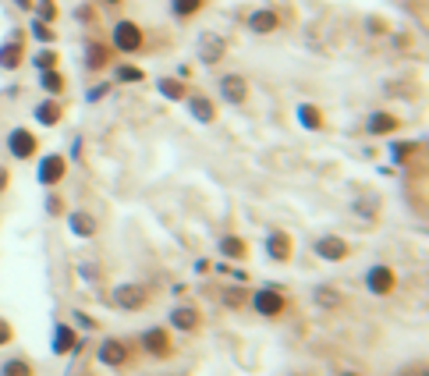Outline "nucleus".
<instances>
[{"instance_id":"nucleus-27","label":"nucleus","mask_w":429,"mask_h":376,"mask_svg":"<svg viewBox=\"0 0 429 376\" xmlns=\"http://www.w3.org/2000/svg\"><path fill=\"white\" fill-rule=\"evenodd\" d=\"M107 65V50L100 43H89V68H103Z\"/></svg>"},{"instance_id":"nucleus-39","label":"nucleus","mask_w":429,"mask_h":376,"mask_svg":"<svg viewBox=\"0 0 429 376\" xmlns=\"http://www.w3.org/2000/svg\"><path fill=\"white\" fill-rule=\"evenodd\" d=\"M341 376H358V373H341Z\"/></svg>"},{"instance_id":"nucleus-3","label":"nucleus","mask_w":429,"mask_h":376,"mask_svg":"<svg viewBox=\"0 0 429 376\" xmlns=\"http://www.w3.org/2000/svg\"><path fill=\"white\" fill-rule=\"evenodd\" d=\"M394 284H397V277H394V270L387 263H376V266H369V273H365V288H369L373 295H390Z\"/></svg>"},{"instance_id":"nucleus-30","label":"nucleus","mask_w":429,"mask_h":376,"mask_svg":"<svg viewBox=\"0 0 429 376\" xmlns=\"http://www.w3.org/2000/svg\"><path fill=\"white\" fill-rule=\"evenodd\" d=\"M36 65H40V68H43V71H50V68H53V65H57V53H53V50H43V53H40V57H36Z\"/></svg>"},{"instance_id":"nucleus-19","label":"nucleus","mask_w":429,"mask_h":376,"mask_svg":"<svg viewBox=\"0 0 429 376\" xmlns=\"http://www.w3.org/2000/svg\"><path fill=\"white\" fill-rule=\"evenodd\" d=\"M36 121H40V124H57V121H60V107H57L53 100H50V103H40V107H36Z\"/></svg>"},{"instance_id":"nucleus-26","label":"nucleus","mask_w":429,"mask_h":376,"mask_svg":"<svg viewBox=\"0 0 429 376\" xmlns=\"http://www.w3.org/2000/svg\"><path fill=\"white\" fill-rule=\"evenodd\" d=\"M160 92H164L167 100H181V96H185V85H181V82H170V78H160Z\"/></svg>"},{"instance_id":"nucleus-16","label":"nucleus","mask_w":429,"mask_h":376,"mask_svg":"<svg viewBox=\"0 0 429 376\" xmlns=\"http://www.w3.org/2000/svg\"><path fill=\"white\" fill-rule=\"evenodd\" d=\"M71 234L78 238H93L96 234V221L89 213H71Z\"/></svg>"},{"instance_id":"nucleus-14","label":"nucleus","mask_w":429,"mask_h":376,"mask_svg":"<svg viewBox=\"0 0 429 376\" xmlns=\"http://www.w3.org/2000/svg\"><path fill=\"white\" fill-rule=\"evenodd\" d=\"M249 25H252V33H273V28L281 25V18H277V11H270V8H263V11H252V18H249Z\"/></svg>"},{"instance_id":"nucleus-5","label":"nucleus","mask_w":429,"mask_h":376,"mask_svg":"<svg viewBox=\"0 0 429 376\" xmlns=\"http://www.w3.org/2000/svg\"><path fill=\"white\" fill-rule=\"evenodd\" d=\"M224 53H227L224 36H217V33H202L199 36V60H202V65H217Z\"/></svg>"},{"instance_id":"nucleus-7","label":"nucleus","mask_w":429,"mask_h":376,"mask_svg":"<svg viewBox=\"0 0 429 376\" xmlns=\"http://www.w3.org/2000/svg\"><path fill=\"white\" fill-rule=\"evenodd\" d=\"M142 348H146L149 355H157V359H167V355H170V334L160 330V327L146 330V334H142Z\"/></svg>"},{"instance_id":"nucleus-8","label":"nucleus","mask_w":429,"mask_h":376,"mask_svg":"<svg viewBox=\"0 0 429 376\" xmlns=\"http://www.w3.org/2000/svg\"><path fill=\"white\" fill-rule=\"evenodd\" d=\"M8 149H11V156H18V160H28V156L36 153V135L28 128H15L11 139H8Z\"/></svg>"},{"instance_id":"nucleus-23","label":"nucleus","mask_w":429,"mask_h":376,"mask_svg":"<svg viewBox=\"0 0 429 376\" xmlns=\"http://www.w3.org/2000/svg\"><path fill=\"white\" fill-rule=\"evenodd\" d=\"M316 302L323 309H337V305H341V295H337L333 288H316Z\"/></svg>"},{"instance_id":"nucleus-33","label":"nucleus","mask_w":429,"mask_h":376,"mask_svg":"<svg viewBox=\"0 0 429 376\" xmlns=\"http://www.w3.org/2000/svg\"><path fill=\"white\" fill-rule=\"evenodd\" d=\"M33 33H36V40H43V43H50V40H53V36H50V28H46L43 22H36V25H33Z\"/></svg>"},{"instance_id":"nucleus-18","label":"nucleus","mask_w":429,"mask_h":376,"mask_svg":"<svg viewBox=\"0 0 429 376\" xmlns=\"http://www.w3.org/2000/svg\"><path fill=\"white\" fill-rule=\"evenodd\" d=\"M21 65V43H8V46H0V68H18Z\"/></svg>"},{"instance_id":"nucleus-31","label":"nucleus","mask_w":429,"mask_h":376,"mask_svg":"<svg viewBox=\"0 0 429 376\" xmlns=\"http://www.w3.org/2000/svg\"><path fill=\"white\" fill-rule=\"evenodd\" d=\"M241 302H245V291H241V288H231V291L224 295V305H231V309H238Z\"/></svg>"},{"instance_id":"nucleus-10","label":"nucleus","mask_w":429,"mask_h":376,"mask_svg":"<svg viewBox=\"0 0 429 376\" xmlns=\"http://www.w3.org/2000/svg\"><path fill=\"white\" fill-rule=\"evenodd\" d=\"M266 253H270V259L288 263V259H291V238H288L284 231H273V234H266Z\"/></svg>"},{"instance_id":"nucleus-36","label":"nucleus","mask_w":429,"mask_h":376,"mask_svg":"<svg viewBox=\"0 0 429 376\" xmlns=\"http://www.w3.org/2000/svg\"><path fill=\"white\" fill-rule=\"evenodd\" d=\"M46 210H50V213H60V199L50 196V199H46Z\"/></svg>"},{"instance_id":"nucleus-38","label":"nucleus","mask_w":429,"mask_h":376,"mask_svg":"<svg viewBox=\"0 0 429 376\" xmlns=\"http://www.w3.org/2000/svg\"><path fill=\"white\" fill-rule=\"evenodd\" d=\"M8 178H11V174H8L4 167H0V192H4V188H8Z\"/></svg>"},{"instance_id":"nucleus-17","label":"nucleus","mask_w":429,"mask_h":376,"mask_svg":"<svg viewBox=\"0 0 429 376\" xmlns=\"http://www.w3.org/2000/svg\"><path fill=\"white\" fill-rule=\"evenodd\" d=\"M71 348H75V334H71V327L60 323V327L53 330V352L64 355V352H71Z\"/></svg>"},{"instance_id":"nucleus-29","label":"nucleus","mask_w":429,"mask_h":376,"mask_svg":"<svg viewBox=\"0 0 429 376\" xmlns=\"http://www.w3.org/2000/svg\"><path fill=\"white\" fill-rule=\"evenodd\" d=\"M415 149H419L415 142H401V146H394V149H390V156H394L397 164H405V160H408V156H412Z\"/></svg>"},{"instance_id":"nucleus-4","label":"nucleus","mask_w":429,"mask_h":376,"mask_svg":"<svg viewBox=\"0 0 429 376\" xmlns=\"http://www.w3.org/2000/svg\"><path fill=\"white\" fill-rule=\"evenodd\" d=\"M252 305H256L259 316H281L288 302H284V295H281L277 288H263V291L252 295Z\"/></svg>"},{"instance_id":"nucleus-28","label":"nucleus","mask_w":429,"mask_h":376,"mask_svg":"<svg viewBox=\"0 0 429 376\" xmlns=\"http://www.w3.org/2000/svg\"><path fill=\"white\" fill-rule=\"evenodd\" d=\"M298 117H301V124H305V128H319V124H323L316 107H301V110H298Z\"/></svg>"},{"instance_id":"nucleus-6","label":"nucleus","mask_w":429,"mask_h":376,"mask_svg":"<svg viewBox=\"0 0 429 376\" xmlns=\"http://www.w3.org/2000/svg\"><path fill=\"white\" fill-rule=\"evenodd\" d=\"M316 253H319L323 259H330V263H341V259L348 256V241H344L341 234H323V238L316 241Z\"/></svg>"},{"instance_id":"nucleus-24","label":"nucleus","mask_w":429,"mask_h":376,"mask_svg":"<svg viewBox=\"0 0 429 376\" xmlns=\"http://www.w3.org/2000/svg\"><path fill=\"white\" fill-rule=\"evenodd\" d=\"M220 248H224V256H231V259H241L245 256V241L241 238H224Z\"/></svg>"},{"instance_id":"nucleus-37","label":"nucleus","mask_w":429,"mask_h":376,"mask_svg":"<svg viewBox=\"0 0 429 376\" xmlns=\"http://www.w3.org/2000/svg\"><path fill=\"white\" fill-rule=\"evenodd\" d=\"M401 376H429V373H426L422 366H415V369H408V373H401Z\"/></svg>"},{"instance_id":"nucleus-22","label":"nucleus","mask_w":429,"mask_h":376,"mask_svg":"<svg viewBox=\"0 0 429 376\" xmlns=\"http://www.w3.org/2000/svg\"><path fill=\"white\" fill-rule=\"evenodd\" d=\"M170 8H174V15H177V18H192V15L202 8V0H174Z\"/></svg>"},{"instance_id":"nucleus-34","label":"nucleus","mask_w":429,"mask_h":376,"mask_svg":"<svg viewBox=\"0 0 429 376\" xmlns=\"http://www.w3.org/2000/svg\"><path fill=\"white\" fill-rule=\"evenodd\" d=\"M8 341H11V327L0 320V344H8Z\"/></svg>"},{"instance_id":"nucleus-32","label":"nucleus","mask_w":429,"mask_h":376,"mask_svg":"<svg viewBox=\"0 0 429 376\" xmlns=\"http://www.w3.org/2000/svg\"><path fill=\"white\" fill-rule=\"evenodd\" d=\"M117 78H121V82H142V71H139V68H121Z\"/></svg>"},{"instance_id":"nucleus-21","label":"nucleus","mask_w":429,"mask_h":376,"mask_svg":"<svg viewBox=\"0 0 429 376\" xmlns=\"http://www.w3.org/2000/svg\"><path fill=\"white\" fill-rule=\"evenodd\" d=\"M0 376H33V366L21 362V359H11L4 362V369H0Z\"/></svg>"},{"instance_id":"nucleus-40","label":"nucleus","mask_w":429,"mask_h":376,"mask_svg":"<svg viewBox=\"0 0 429 376\" xmlns=\"http://www.w3.org/2000/svg\"><path fill=\"white\" fill-rule=\"evenodd\" d=\"M110 4H117V0H110Z\"/></svg>"},{"instance_id":"nucleus-15","label":"nucleus","mask_w":429,"mask_h":376,"mask_svg":"<svg viewBox=\"0 0 429 376\" xmlns=\"http://www.w3.org/2000/svg\"><path fill=\"white\" fill-rule=\"evenodd\" d=\"M170 327H177V330H195V327H199V312H195V309H185V305L174 309V312H170Z\"/></svg>"},{"instance_id":"nucleus-35","label":"nucleus","mask_w":429,"mask_h":376,"mask_svg":"<svg viewBox=\"0 0 429 376\" xmlns=\"http://www.w3.org/2000/svg\"><path fill=\"white\" fill-rule=\"evenodd\" d=\"M40 15H43V18H46V22H50V18H53V15H57V11H53V4H50V0H46V4H40Z\"/></svg>"},{"instance_id":"nucleus-12","label":"nucleus","mask_w":429,"mask_h":376,"mask_svg":"<svg viewBox=\"0 0 429 376\" xmlns=\"http://www.w3.org/2000/svg\"><path fill=\"white\" fill-rule=\"evenodd\" d=\"M397 121L394 114H369V121H365V128H369V135H390V132H397Z\"/></svg>"},{"instance_id":"nucleus-9","label":"nucleus","mask_w":429,"mask_h":376,"mask_svg":"<svg viewBox=\"0 0 429 376\" xmlns=\"http://www.w3.org/2000/svg\"><path fill=\"white\" fill-rule=\"evenodd\" d=\"M220 92L227 103H245V96H249V82H245L241 75H224L220 78Z\"/></svg>"},{"instance_id":"nucleus-13","label":"nucleus","mask_w":429,"mask_h":376,"mask_svg":"<svg viewBox=\"0 0 429 376\" xmlns=\"http://www.w3.org/2000/svg\"><path fill=\"white\" fill-rule=\"evenodd\" d=\"M125 359H128V348H125L121 341H103V344H100V362H103V366H121Z\"/></svg>"},{"instance_id":"nucleus-1","label":"nucleus","mask_w":429,"mask_h":376,"mask_svg":"<svg viewBox=\"0 0 429 376\" xmlns=\"http://www.w3.org/2000/svg\"><path fill=\"white\" fill-rule=\"evenodd\" d=\"M114 46H117L121 53L142 50V28H139L135 22H117V25H114Z\"/></svg>"},{"instance_id":"nucleus-25","label":"nucleus","mask_w":429,"mask_h":376,"mask_svg":"<svg viewBox=\"0 0 429 376\" xmlns=\"http://www.w3.org/2000/svg\"><path fill=\"white\" fill-rule=\"evenodd\" d=\"M43 89L57 96V92H64V78H60V75L50 68V71H43Z\"/></svg>"},{"instance_id":"nucleus-20","label":"nucleus","mask_w":429,"mask_h":376,"mask_svg":"<svg viewBox=\"0 0 429 376\" xmlns=\"http://www.w3.org/2000/svg\"><path fill=\"white\" fill-rule=\"evenodd\" d=\"M189 107H192V114H195L202 124H209V121H213V103H209V100L195 96V100H189Z\"/></svg>"},{"instance_id":"nucleus-11","label":"nucleus","mask_w":429,"mask_h":376,"mask_svg":"<svg viewBox=\"0 0 429 376\" xmlns=\"http://www.w3.org/2000/svg\"><path fill=\"white\" fill-rule=\"evenodd\" d=\"M60 178H64V156H46V160L40 164V181L43 185H57Z\"/></svg>"},{"instance_id":"nucleus-2","label":"nucleus","mask_w":429,"mask_h":376,"mask_svg":"<svg viewBox=\"0 0 429 376\" xmlns=\"http://www.w3.org/2000/svg\"><path fill=\"white\" fill-rule=\"evenodd\" d=\"M110 302H114L117 309L135 312V309H142V305L149 302V295H146V288H142V284H121V288H114Z\"/></svg>"}]
</instances>
